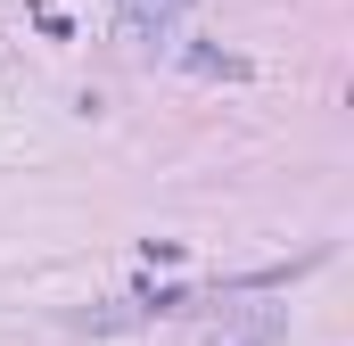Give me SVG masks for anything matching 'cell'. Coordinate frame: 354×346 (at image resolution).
<instances>
[{
	"label": "cell",
	"instance_id": "cell-1",
	"mask_svg": "<svg viewBox=\"0 0 354 346\" xmlns=\"http://www.w3.org/2000/svg\"><path fill=\"white\" fill-rule=\"evenodd\" d=\"M181 8H189V0H115V33L149 50V42H165L181 25Z\"/></svg>",
	"mask_w": 354,
	"mask_h": 346
},
{
	"label": "cell",
	"instance_id": "cell-2",
	"mask_svg": "<svg viewBox=\"0 0 354 346\" xmlns=\"http://www.w3.org/2000/svg\"><path fill=\"white\" fill-rule=\"evenodd\" d=\"M214 346H280V313H248V322H223Z\"/></svg>",
	"mask_w": 354,
	"mask_h": 346
}]
</instances>
